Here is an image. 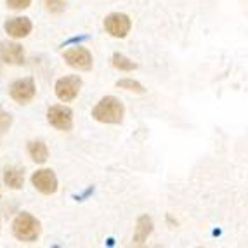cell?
I'll return each mask as SVG.
<instances>
[{
    "mask_svg": "<svg viewBox=\"0 0 248 248\" xmlns=\"http://www.w3.org/2000/svg\"><path fill=\"white\" fill-rule=\"evenodd\" d=\"M92 118L99 124L108 125H118L124 122L125 116V106L118 97L115 95H106L99 103L92 108Z\"/></svg>",
    "mask_w": 248,
    "mask_h": 248,
    "instance_id": "cell-1",
    "label": "cell"
},
{
    "mask_svg": "<svg viewBox=\"0 0 248 248\" xmlns=\"http://www.w3.org/2000/svg\"><path fill=\"white\" fill-rule=\"evenodd\" d=\"M13 236L17 241H23V243H33L38 240V236L42 232V224L37 217H33L28 212H21L14 217L13 220Z\"/></svg>",
    "mask_w": 248,
    "mask_h": 248,
    "instance_id": "cell-2",
    "label": "cell"
},
{
    "mask_svg": "<svg viewBox=\"0 0 248 248\" xmlns=\"http://www.w3.org/2000/svg\"><path fill=\"white\" fill-rule=\"evenodd\" d=\"M80 89H82V78L78 75H66V77H61V78L56 82L54 85V92H56V97L62 103H70V101L77 99L80 94Z\"/></svg>",
    "mask_w": 248,
    "mask_h": 248,
    "instance_id": "cell-3",
    "label": "cell"
},
{
    "mask_svg": "<svg viewBox=\"0 0 248 248\" xmlns=\"http://www.w3.org/2000/svg\"><path fill=\"white\" fill-rule=\"evenodd\" d=\"M47 124L61 132H70L73 128V111L68 106L54 104L47 109Z\"/></svg>",
    "mask_w": 248,
    "mask_h": 248,
    "instance_id": "cell-4",
    "label": "cell"
},
{
    "mask_svg": "<svg viewBox=\"0 0 248 248\" xmlns=\"http://www.w3.org/2000/svg\"><path fill=\"white\" fill-rule=\"evenodd\" d=\"M62 58H64L68 66L75 68V70H78V71H91L92 66H94L92 54L82 46L71 47V49L64 50V52H62Z\"/></svg>",
    "mask_w": 248,
    "mask_h": 248,
    "instance_id": "cell-5",
    "label": "cell"
},
{
    "mask_svg": "<svg viewBox=\"0 0 248 248\" xmlns=\"http://www.w3.org/2000/svg\"><path fill=\"white\" fill-rule=\"evenodd\" d=\"M104 30L115 38H125L132 30V21L124 13H113L104 17Z\"/></svg>",
    "mask_w": 248,
    "mask_h": 248,
    "instance_id": "cell-6",
    "label": "cell"
},
{
    "mask_svg": "<svg viewBox=\"0 0 248 248\" xmlns=\"http://www.w3.org/2000/svg\"><path fill=\"white\" fill-rule=\"evenodd\" d=\"M35 94H37V87H35V80L31 77L16 80L9 87L11 99L16 101L17 104H28L35 97Z\"/></svg>",
    "mask_w": 248,
    "mask_h": 248,
    "instance_id": "cell-7",
    "label": "cell"
},
{
    "mask_svg": "<svg viewBox=\"0 0 248 248\" xmlns=\"http://www.w3.org/2000/svg\"><path fill=\"white\" fill-rule=\"evenodd\" d=\"M31 186L42 195H54L59 187L58 177L50 169H40L31 174Z\"/></svg>",
    "mask_w": 248,
    "mask_h": 248,
    "instance_id": "cell-8",
    "label": "cell"
},
{
    "mask_svg": "<svg viewBox=\"0 0 248 248\" xmlns=\"http://www.w3.org/2000/svg\"><path fill=\"white\" fill-rule=\"evenodd\" d=\"M4 30L11 38L21 40V38H26L31 33L33 23L30 21V17H11L4 23Z\"/></svg>",
    "mask_w": 248,
    "mask_h": 248,
    "instance_id": "cell-9",
    "label": "cell"
},
{
    "mask_svg": "<svg viewBox=\"0 0 248 248\" xmlns=\"http://www.w3.org/2000/svg\"><path fill=\"white\" fill-rule=\"evenodd\" d=\"M25 49L16 42H0V59L13 66L25 64Z\"/></svg>",
    "mask_w": 248,
    "mask_h": 248,
    "instance_id": "cell-10",
    "label": "cell"
},
{
    "mask_svg": "<svg viewBox=\"0 0 248 248\" xmlns=\"http://www.w3.org/2000/svg\"><path fill=\"white\" fill-rule=\"evenodd\" d=\"M151 232H153V220H151V217L149 215H141L136 222L134 245H144Z\"/></svg>",
    "mask_w": 248,
    "mask_h": 248,
    "instance_id": "cell-11",
    "label": "cell"
},
{
    "mask_svg": "<svg viewBox=\"0 0 248 248\" xmlns=\"http://www.w3.org/2000/svg\"><path fill=\"white\" fill-rule=\"evenodd\" d=\"M4 182L11 189H21L25 186V170L19 167H7L4 170Z\"/></svg>",
    "mask_w": 248,
    "mask_h": 248,
    "instance_id": "cell-12",
    "label": "cell"
},
{
    "mask_svg": "<svg viewBox=\"0 0 248 248\" xmlns=\"http://www.w3.org/2000/svg\"><path fill=\"white\" fill-rule=\"evenodd\" d=\"M28 155L37 165H44L49 160V148H47V144L44 141H30Z\"/></svg>",
    "mask_w": 248,
    "mask_h": 248,
    "instance_id": "cell-13",
    "label": "cell"
},
{
    "mask_svg": "<svg viewBox=\"0 0 248 248\" xmlns=\"http://www.w3.org/2000/svg\"><path fill=\"white\" fill-rule=\"evenodd\" d=\"M113 66L116 68L118 71H134L137 70V62H134L132 59H128L125 54L122 52H115L111 58Z\"/></svg>",
    "mask_w": 248,
    "mask_h": 248,
    "instance_id": "cell-14",
    "label": "cell"
},
{
    "mask_svg": "<svg viewBox=\"0 0 248 248\" xmlns=\"http://www.w3.org/2000/svg\"><path fill=\"white\" fill-rule=\"evenodd\" d=\"M116 87L118 89H124V91H128V92H134V94H144L146 89L142 87L141 83L137 82L134 78H122L116 82Z\"/></svg>",
    "mask_w": 248,
    "mask_h": 248,
    "instance_id": "cell-15",
    "label": "cell"
},
{
    "mask_svg": "<svg viewBox=\"0 0 248 248\" xmlns=\"http://www.w3.org/2000/svg\"><path fill=\"white\" fill-rule=\"evenodd\" d=\"M11 125H13V115L4 111V109L0 108V136L7 132L9 128H11Z\"/></svg>",
    "mask_w": 248,
    "mask_h": 248,
    "instance_id": "cell-16",
    "label": "cell"
},
{
    "mask_svg": "<svg viewBox=\"0 0 248 248\" xmlns=\"http://www.w3.org/2000/svg\"><path fill=\"white\" fill-rule=\"evenodd\" d=\"M46 2V9L52 14H61L66 7L64 0H44Z\"/></svg>",
    "mask_w": 248,
    "mask_h": 248,
    "instance_id": "cell-17",
    "label": "cell"
},
{
    "mask_svg": "<svg viewBox=\"0 0 248 248\" xmlns=\"http://www.w3.org/2000/svg\"><path fill=\"white\" fill-rule=\"evenodd\" d=\"M5 4L11 11H25L31 5V0H5Z\"/></svg>",
    "mask_w": 248,
    "mask_h": 248,
    "instance_id": "cell-18",
    "label": "cell"
},
{
    "mask_svg": "<svg viewBox=\"0 0 248 248\" xmlns=\"http://www.w3.org/2000/svg\"><path fill=\"white\" fill-rule=\"evenodd\" d=\"M85 40H89L87 35H82V37H73V38H70V40L62 42L61 47H68V46H71V44H80V42H85Z\"/></svg>",
    "mask_w": 248,
    "mask_h": 248,
    "instance_id": "cell-19",
    "label": "cell"
},
{
    "mask_svg": "<svg viewBox=\"0 0 248 248\" xmlns=\"http://www.w3.org/2000/svg\"><path fill=\"white\" fill-rule=\"evenodd\" d=\"M0 196H2V195H0Z\"/></svg>",
    "mask_w": 248,
    "mask_h": 248,
    "instance_id": "cell-20",
    "label": "cell"
}]
</instances>
